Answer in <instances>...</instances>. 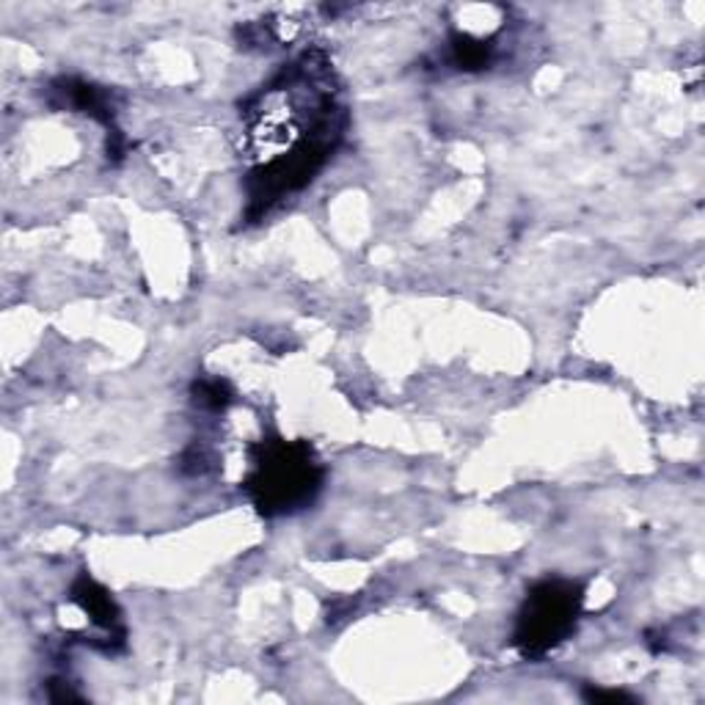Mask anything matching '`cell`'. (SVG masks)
I'll use <instances>...</instances> for the list:
<instances>
[{"mask_svg":"<svg viewBox=\"0 0 705 705\" xmlns=\"http://www.w3.org/2000/svg\"><path fill=\"white\" fill-rule=\"evenodd\" d=\"M325 483V466L309 441L271 435L251 446V474L243 489L265 518L292 515L309 507Z\"/></svg>","mask_w":705,"mask_h":705,"instance_id":"obj_1","label":"cell"},{"mask_svg":"<svg viewBox=\"0 0 705 705\" xmlns=\"http://www.w3.org/2000/svg\"><path fill=\"white\" fill-rule=\"evenodd\" d=\"M584 587L573 578H543L532 584L515 617L513 645L524 658H543L576 632Z\"/></svg>","mask_w":705,"mask_h":705,"instance_id":"obj_2","label":"cell"},{"mask_svg":"<svg viewBox=\"0 0 705 705\" xmlns=\"http://www.w3.org/2000/svg\"><path fill=\"white\" fill-rule=\"evenodd\" d=\"M50 102L56 108H67V111L83 113V117L100 122L108 130V160L113 165L122 163L130 143L117 128V102H113L111 89H102L83 78H59L50 83Z\"/></svg>","mask_w":705,"mask_h":705,"instance_id":"obj_3","label":"cell"},{"mask_svg":"<svg viewBox=\"0 0 705 705\" xmlns=\"http://www.w3.org/2000/svg\"><path fill=\"white\" fill-rule=\"evenodd\" d=\"M72 604H78L83 610V615H89V621L94 623L102 632V645L100 651L117 653L124 647L128 632H124L122 623V610L113 601V595L102 587L97 578H91L89 573H80L72 584Z\"/></svg>","mask_w":705,"mask_h":705,"instance_id":"obj_4","label":"cell"},{"mask_svg":"<svg viewBox=\"0 0 705 705\" xmlns=\"http://www.w3.org/2000/svg\"><path fill=\"white\" fill-rule=\"evenodd\" d=\"M496 61L494 39H480L455 31L450 37V64L463 72H483Z\"/></svg>","mask_w":705,"mask_h":705,"instance_id":"obj_5","label":"cell"},{"mask_svg":"<svg viewBox=\"0 0 705 705\" xmlns=\"http://www.w3.org/2000/svg\"><path fill=\"white\" fill-rule=\"evenodd\" d=\"M191 397L208 414H223L238 400L232 383L223 381V377H197L191 386Z\"/></svg>","mask_w":705,"mask_h":705,"instance_id":"obj_6","label":"cell"},{"mask_svg":"<svg viewBox=\"0 0 705 705\" xmlns=\"http://www.w3.org/2000/svg\"><path fill=\"white\" fill-rule=\"evenodd\" d=\"M212 452L204 444H191L180 457V472L188 477H202L212 469Z\"/></svg>","mask_w":705,"mask_h":705,"instance_id":"obj_7","label":"cell"},{"mask_svg":"<svg viewBox=\"0 0 705 705\" xmlns=\"http://www.w3.org/2000/svg\"><path fill=\"white\" fill-rule=\"evenodd\" d=\"M582 697L587 703H636L634 695L623 689H601V686H587L582 692Z\"/></svg>","mask_w":705,"mask_h":705,"instance_id":"obj_8","label":"cell"},{"mask_svg":"<svg viewBox=\"0 0 705 705\" xmlns=\"http://www.w3.org/2000/svg\"><path fill=\"white\" fill-rule=\"evenodd\" d=\"M48 701H53V703H80V701H83V695L72 689L70 681L53 678L48 684Z\"/></svg>","mask_w":705,"mask_h":705,"instance_id":"obj_9","label":"cell"}]
</instances>
